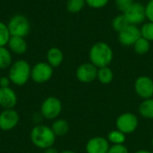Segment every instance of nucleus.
Masks as SVG:
<instances>
[{
    "instance_id": "nucleus-21",
    "label": "nucleus",
    "mask_w": 153,
    "mask_h": 153,
    "mask_svg": "<svg viewBox=\"0 0 153 153\" xmlns=\"http://www.w3.org/2000/svg\"><path fill=\"white\" fill-rule=\"evenodd\" d=\"M129 24L130 23L128 22V21L126 18V16L124 15V13H121V14L115 16L114 19L112 20V22H111L113 30L115 31H117V33H119L124 29H126Z\"/></svg>"
},
{
    "instance_id": "nucleus-20",
    "label": "nucleus",
    "mask_w": 153,
    "mask_h": 153,
    "mask_svg": "<svg viewBox=\"0 0 153 153\" xmlns=\"http://www.w3.org/2000/svg\"><path fill=\"white\" fill-rule=\"evenodd\" d=\"M12 52L5 47H0V69H6L13 64Z\"/></svg>"
},
{
    "instance_id": "nucleus-15",
    "label": "nucleus",
    "mask_w": 153,
    "mask_h": 153,
    "mask_svg": "<svg viewBox=\"0 0 153 153\" xmlns=\"http://www.w3.org/2000/svg\"><path fill=\"white\" fill-rule=\"evenodd\" d=\"M7 46L9 48V50L16 55H23L28 49V45L25 38L18 36H11Z\"/></svg>"
},
{
    "instance_id": "nucleus-10",
    "label": "nucleus",
    "mask_w": 153,
    "mask_h": 153,
    "mask_svg": "<svg viewBox=\"0 0 153 153\" xmlns=\"http://www.w3.org/2000/svg\"><path fill=\"white\" fill-rule=\"evenodd\" d=\"M134 91L136 94L143 100L152 98L153 80L146 75L139 76L134 82Z\"/></svg>"
},
{
    "instance_id": "nucleus-23",
    "label": "nucleus",
    "mask_w": 153,
    "mask_h": 153,
    "mask_svg": "<svg viewBox=\"0 0 153 153\" xmlns=\"http://www.w3.org/2000/svg\"><path fill=\"white\" fill-rule=\"evenodd\" d=\"M86 5L85 0H67L66 1V9L71 13H80L84 6Z\"/></svg>"
},
{
    "instance_id": "nucleus-2",
    "label": "nucleus",
    "mask_w": 153,
    "mask_h": 153,
    "mask_svg": "<svg viewBox=\"0 0 153 153\" xmlns=\"http://www.w3.org/2000/svg\"><path fill=\"white\" fill-rule=\"evenodd\" d=\"M56 135L51 127L44 125L35 126L30 132V140L32 143L39 149L46 150L53 147L56 142Z\"/></svg>"
},
{
    "instance_id": "nucleus-25",
    "label": "nucleus",
    "mask_w": 153,
    "mask_h": 153,
    "mask_svg": "<svg viewBox=\"0 0 153 153\" xmlns=\"http://www.w3.org/2000/svg\"><path fill=\"white\" fill-rule=\"evenodd\" d=\"M141 35L143 38L146 39L150 42L153 41V22H146L143 24L140 28Z\"/></svg>"
},
{
    "instance_id": "nucleus-30",
    "label": "nucleus",
    "mask_w": 153,
    "mask_h": 153,
    "mask_svg": "<svg viewBox=\"0 0 153 153\" xmlns=\"http://www.w3.org/2000/svg\"><path fill=\"white\" fill-rule=\"evenodd\" d=\"M145 13H146V19L149 22H153V0H150L145 5Z\"/></svg>"
},
{
    "instance_id": "nucleus-27",
    "label": "nucleus",
    "mask_w": 153,
    "mask_h": 153,
    "mask_svg": "<svg viewBox=\"0 0 153 153\" xmlns=\"http://www.w3.org/2000/svg\"><path fill=\"white\" fill-rule=\"evenodd\" d=\"M86 4L93 9H101L103 7H105L109 0H85Z\"/></svg>"
},
{
    "instance_id": "nucleus-8",
    "label": "nucleus",
    "mask_w": 153,
    "mask_h": 153,
    "mask_svg": "<svg viewBox=\"0 0 153 153\" xmlns=\"http://www.w3.org/2000/svg\"><path fill=\"white\" fill-rule=\"evenodd\" d=\"M123 13L128 22L133 25L138 26L146 20L145 5L139 2H134Z\"/></svg>"
},
{
    "instance_id": "nucleus-26",
    "label": "nucleus",
    "mask_w": 153,
    "mask_h": 153,
    "mask_svg": "<svg viewBox=\"0 0 153 153\" xmlns=\"http://www.w3.org/2000/svg\"><path fill=\"white\" fill-rule=\"evenodd\" d=\"M11 38L7 24L0 22V47H5Z\"/></svg>"
},
{
    "instance_id": "nucleus-1",
    "label": "nucleus",
    "mask_w": 153,
    "mask_h": 153,
    "mask_svg": "<svg viewBox=\"0 0 153 153\" xmlns=\"http://www.w3.org/2000/svg\"><path fill=\"white\" fill-rule=\"evenodd\" d=\"M113 50L111 47L103 41L94 43L89 51V58L97 68L108 66L113 60Z\"/></svg>"
},
{
    "instance_id": "nucleus-7",
    "label": "nucleus",
    "mask_w": 153,
    "mask_h": 153,
    "mask_svg": "<svg viewBox=\"0 0 153 153\" xmlns=\"http://www.w3.org/2000/svg\"><path fill=\"white\" fill-rule=\"evenodd\" d=\"M53 73V67L48 62H39L31 67L30 78L36 83H44L52 78Z\"/></svg>"
},
{
    "instance_id": "nucleus-18",
    "label": "nucleus",
    "mask_w": 153,
    "mask_h": 153,
    "mask_svg": "<svg viewBox=\"0 0 153 153\" xmlns=\"http://www.w3.org/2000/svg\"><path fill=\"white\" fill-rule=\"evenodd\" d=\"M51 129L56 136H64L69 132V124L65 119H57L53 123Z\"/></svg>"
},
{
    "instance_id": "nucleus-34",
    "label": "nucleus",
    "mask_w": 153,
    "mask_h": 153,
    "mask_svg": "<svg viewBox=\"0 0 153 153\" xmlns=\"http://www.w3.org/2000/svg\"><path fill=\"white\" fill-rule=\"evenodd\" d=\"M60 153H76L75 152H73V151H63Z\"/></svg>"
},
{
    "instance_id": "nucleus-35",
    "label": "nucleus",
    "mask_w": 153,
    "mask_h": 153,
    "mask_svg": "<svg viewBox=\"0 0 153 153\" xmlns=\"http://www.w3.org/2000/svg\"><path fill=\"white\" fill-rule=\"evenodd\" d=\"M152 147H153V137H152Z\"/></svg>"
},
{
    "instance_id": "nucleus-17",
    "label": "nucleus",
    "mask_w": 153,
    "mask_h": 153,
    "mask_svg": "<svg viewBox=\"0 0 153 153\" xmlns=\"http://www.w3.org/2000/svg\"><path fill=\"white\" fill-rule=\"evenodd\" d=\"M140 115L146 119H153V97L143 100L139 106Z\"/></svg>"
},
{
    "instance_id": "nucleus-12",
    "label": "nucleus",
    "mask_w": 153,
    "mask_h": 153,
    "mask_svg": "<svg viewBox=\"0 0 153 153\" xmlns=\"http://www.w3.org/2000/svg\"><path fill=\"white\" fill-rule=\"evenodd\" d=\"M19 120V114L13 108L4 109L0 113V129L10 131L18 125Z\"/></svg>"
},
{
    "instance_id": "nucleus-13",
    "label": "nucleus",
    "mask_w": 153,
    "mask_h": 153,
    "mask_svg": "<svg viewBox=\"0 0 153 153\" xmlns=\"http://www.w3.org/2000/svg\"><path fill=\"white\" fill-rule=\"evenodd\" d=\"M109 142L108 139L96 136L90 139L86 144V153H107L109 149Z\"/></svg>"
},
{
    "instance_id": "nucleus-4",
    "label": "nucleus",
    "mask_w": 153,
    "mask_h": 153,
    "mask_svg": "<svg viewBox=\"0 0 153 153\" xmlns=\"http://www.w3.org/2000/svg\"><path fill=\"white\" fill-rule=\"evenodd\" d=\"M11 36H18L25 38L30 30V23L28 18L22 14L13 15L7 23Z\"/></svg>"
},
{
    "instance_id": "nucleus-11",
    "label": "nucleus",
    "mask_w": 153,
    "mask_h": 153,
    "mask_svg": "<svg viewBox=\"0 0 153 153\" xmlns=\"http://www.w3.org/2000/svg\"><path fill=\"white\" fill-rule=\"evenodd\" d=\"M76 78L82 83H91L97 79L98 68L90 63H83L76 69Z\"/></svg>"
},
{
    "instance_id": "nucleus-32",
    "label": "nucleus",
    "mask_w": 153,
    "mask_h": 153,
    "mask_svg": "<svg viewBox=\"0 0 153 153\" xmlns=\"http://www.w3.org/2000/svg\"><path fill=\"white\" fill-rule=\"evenodd\" d=\"M44 153H59L58 151L56 149H55L54 147H50V148H48L46 150H44Z\"/></svg>"
},
{
    "instance_id": "nucleus-6",
    "label": "nucleus",
    "mask_w": 153,
    "mask_h": 153,
    "mask_svg": "<svg viewBox=\"0 0 153 153\" xmlns=\"http://www.w3.org/2000/svg\"><path fill=\"white\" fill-rule=\"evenodd\" d=\"M62 111V102L56 97L47 98L41 105L40 113L46 119H55L56 118Z\"/></svg>"
},
{
    "instance_id": "nucleus-33",
    "label": "nucleus",
    "mask_w": 153,
    "mask_h": 153,
    "mask_svg": "<svg viewBox=\"0 0 153 153\" xmlns=\"http://www.w3.org/2000/svg\"><path fill=\"white\" fill-rule=\"evenodd\" d=\"M134 153H153L150 151H147V150H140V151H137Z\"/></svg>"
},
{
    "instance_id": "nucleus-22",
    "label": "nucleus",
    "mask_w": 153,
    "mask_h": 153,
    "mask_svg": "<svg viewBox=\"0 0 153 153\" xmlns=\"http://www.w3.org/2000/svg\"><path fill=\"white\" fill-rule=\"evenodd\" d=\"M134 52L138 55H145L149 52L151 48V42L146 39L141 37L134 44Z\"/></svg>"
},
{
    "instance_id": "nucleus-28",
    "label": "nucleus",
    "mask_w": 153,
    "mask_h": 153,
    "mask_svg": "<svg viewBox=\"0 0 153 153\" xmlns=\"http://www.w3.org/2000/svg\"><path fill=\"white\" fill-rule=\"evenodd\" d=\"M134 2V0H115V4L120 12L124 13Z\"/></svg>"
},
{
    "instance_id": "nucleus-31",
    "label": "nucleus",
    "mask_w": 153,
    "mask_h": 153,
    "mask_svg": "<svg viewBox=\"0 0 153 153\" xmlns=\"http://www.w3.org/2000/svg\"><path fill=\"white\" fill-rule=\"evenodd\" d=\"M11 80L8 76H3L0 78V88H6L10 87Z\"/></svg>"
},
{
    "instance_id": "nucleus-29",
    "label": "nucleus",
    "mask_w": 153,
    "mask_h": 153,
    "mask_svg": "<svg viewBox=\"0 0 153 153\" xmlns=\"http://www.w3.org/2000/svg\"><path fill=\"white\" fill-rule=\"evenodd\" d=\"M107 153H129V152L124 144H116L111 145Z\"/></svg>"
},
{
    "instance_id": "nucleus-24",
    "label": "nucleus",
    "mask_w": 153,
    "mask_h": 153,
    "mask_svg": "<svg viewBox=\"0 0 153 153\" xmlns=\"http://www.w3.org/2000/svg\"><path fill=\"white\" fill-rule=\"evenodd\" d=\"M108 141L112 145L116 144H123L126 142V134L120 132L119 130H113L108 134Z\"/></svg>"
},
{
    "instance_id": "nucleus-9",
    "label": "nucleus",
    "mask_w": 153,
    "mask_h": 153,
    "mask_svg": "<svg viewBox=\"0 0 153 153\" xmlns=\"http://www.w3.org/2000/svg\"><path fill=\"white\" fill-rule=\"evenodd\" d=\"M142 37L140 28L137 25L129 24L118 33V41L125 47H131Z\"/></svg>"
},
{
    "instance_id": "nucleus-3",
    "label": "nucleus",
    "mask_w": 153,
    "mask_h": 153,
    "mask_svg": "<svg viewBox=\"0 0 153 153\" xmlns=\"http://www.w3.org/2000/svg\"><path fill=\"white\" fill-rule=\"evenodd\" d=\"M31 67L30 64L23 59H20L12 64L9 69L8 77L11 82L16 86H22L28 82L30 78Z\"/></svg>"
},
{
    "instance_id": "nucleus-19",
    "label": "nucleus",
    "mask_w": 153,
    "mask_h": 153,
    "mask_svg": "<svg viewBox=\"0 0 153 153\" xmlns=\"http://www.w3.org/2000/svg\"><path fill=\"white\" fill-rule=\"evenodd\" d=\"M114 78V74L111 68L108 66L106 67H101L98 68V74H97V79L99 82L102 84H109Z\"/></svg>"
},
{
    "instance_id": "nucleus-16",
    "label": "nucleus",
    "mask_w": 153,
    "mask_h": 153,
    "mask_svg": "<svg viewBox=\"0 0 153 153\" xmlns=\"http://www.w3.org/2000/svg\"><path fill=\"white\" fill-rule=\"evenodd\" d=\"M64 61L63 51L56 47L49 48L47 52V62L54 68L58 67Z\"/></svg>"
},
{
    "instance_id": "nucleus-14",
    "label": "nucleus",
    "mask_w": 153,
    "mask_h": 153,
    "mask_svg": "<svg viewBox=\"0 0 153 153\" xmlns=\"http://www.w3.org/2000/svg\"><path fill=\"white\" fill-rule=\"evenodd\" d=\"M17 104V95L10 87L0 88V107L4 109H11Z\"/></svg>"
},
{
    "instance_id": "nucleus-5",
    "label": "nucleus",
    "mask_w": 153,
    "mask_h": 153,
    "mask_svg": "<svg viewBox=\"0 0 153 153\" xmlns=\"http://www.w3.org/2000/svg\"><path fill=\"white\" fill-rule=\"evenodd\" d=\"M138 126L139 120L137 116L130 112L121 114L116 121L117 129L125 134L126 135L134 133L137 129Z\"/></svg>"
}]
</instances>
